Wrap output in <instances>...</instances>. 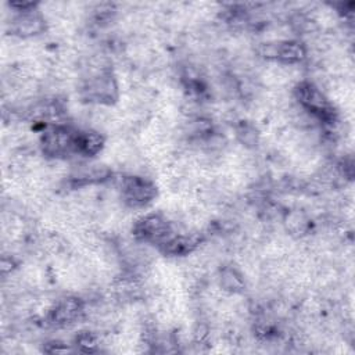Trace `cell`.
Masks as SVG:
<instances>
[{"label": "cell", "instance_id": "obj_1", "mask_svg": "<svg viewBox=\"0 0 355 355\" xmlns=\"http://www.w3.org/2000/svg\"><path fill=\"white\" fill-rule=\"evenodd\" d=\"M122 191H123L126 201H129L132 205L146 204L155 194V189H154L153 183H150L146 179L136 178V176H132V178H128L123 180Z\"/></svg>", "mask_w": 355, "mask_h": 355}]
</instances>
